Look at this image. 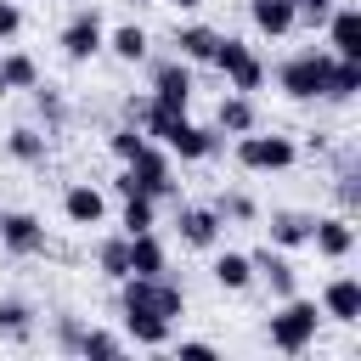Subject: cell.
<instances>
[{
    "label": "cell",
    "instance_id": "6da1fadb",
    "mask_svg": "<svg viewBox=\"0 0 361 361\" xmlns=\"http://www.w3.org/2000/svg\"><path fill=\"white\" fill-rule=\"evenodd\" d=\"M316 327H322V305H316V299L288 293L265 333H271V350H282V355H305V350L316 344Z\"/></svg>",
    "mask_w": 361,
    "mask_h": 361
},
{
    "label": "cell",
    "instance_id": "7a4b0ae2",
    "mask_svg": "<svg viewBox=\"0 0 361 361\" xmlns=\"http://www.w3.org/2000/svg\"><path fill=\"white\" fill-rule=\"evenodd\" d=\"M118 310H147V316H186V293L169 282V276H124L118 282Z\"/></svg>",
    "mask_w": 361,
    "mask_h": 361
},
{
    "label": "cell",
    "instance_id": "3957f363",
    "mask_svg": "<svg viewBox=\"0 0 361 361\" xmlns=\"http://www.w3.org/2000/svg\"><path fill=\"white\" fill-rule=\"evenodd\" d=\"M327 68H333V51H299L276 68V85L293 96V102H316L327 90Z\"/></svg>",
    "mask_w": 361,
    "mask_h": 361
},
{
    "label": "cell",
    "instance_id": "277c9868",
    "mask_svg": "<svg viewBox=\"0 0 361 361\" xmlns=\"http://www.w3.org/2000/svg\"><path fill=\"white\" fill-rule=\"evenodd\" d=\"M209 68H220L226 73V85L231 90H243V96H254L259 85H265V62L254 56V45H243V39H231V34H220V45H214V62Z\"/></svg>",
    "mask_w": 361,
    "mask_h": 361
},
{
    "label": "cell",
    "instance_id": "5b68a950",
    "mask_svg": "<svg viewBox=\"0 0 361 361\" xmlns=\"http://www.w3.org/2000/svg\"><path fill=\"white\" fill-rule=\"evenodd\" d=\"M293 158H299V147H293L288 135H259V130L237 135V164H243V169H254V175L293 169Z\"/></svg>",
    "mask_w": 361,
    "mask_h": 361
},
{
    "label": "cell",
    "instance_id": "8992f818",
    "mask_svg": "<svg viewBox=\"0 0 361 361\" xmlns=\"http://www.w3.org/2000/svg\"><path fill=\"white\" fill-rule=\"evenodd\" d=\"M124 169H130V180H135V192H141V197H152V203L175 197V180H169V152H164V147H152V141H147V147H141Z\"/></svg>",
    "mask_w": 361,
    "mask_h": 361
},
{
    "label": "cell",
    "instance_id": "52a82bcc",
    "mask_svg": "<svg viewBox=\"0 0 361 361\" xmlns=\"http://www.w3.org/2000/svg\"><path fill=\"white\" fill-rule=\"evenodd\" d=\"M62 56L68 62H90V56H102L107 51V28H102V17L96 11H73L68 23H62Z\"/></svg>",
    "mask_w": 361,
    "mask_h": 361
},
{
    "label": "cell",
    "instance_id": "ba28073f",
    "mask_svg": "<svg viewBox=\"0 0 361 361\" xmlns=\"http://www.w3.org/2000/svg\"><path fill=\"white\" fill-rule=\"evenodd\" d=\"M152 102L169 107V113H186L192 107V68L180 56H169V62L152 68Z\"/></svg>",
    "mask_w": 361,
    "mask_h": 361
},
{
    "label": "cell",
    "instance_id": "9c48e42d",
    "mask_svg": "<svg viewBox=\"0 0 361 361\" xmlns=\"http://www.w3.org/2000/svg\"><path fill=\"white\" fill-rule=\"evenodd\" d=\"M0 248H6V254H17V259L45 254V220H39V214H23V209L0 214Z\"/></svg>",
    "mask_w": 361,
    "mask_h": 361
},
{
    "label": "cell",
    "instance_id": "30bf717a",
    "mask_svg": "<svg viewBox=\"0 0 361 361\" xmlns=\"http://www.w3.org/2000/svg\"><path fill=\"white\" fill-rule=\"evenodd\" d=\"M310 248H316L322 259H350V248H355L350 214H322V220L310 226Z\"/></svg>",
    "mask_w": 361,
    "mask_h": 361
},
{
    "label": "cell",
    "instance_id": "8fae6325",
    "mask_svg": "<svg viewBox=\"0 0 361 361\" xmlns=\"http://www.w3.org/2000/svg\"><path fill=\"white\" fill-rule=\"evenodd\" d=\"M322 28H327V51L333 56H355L361 62V11L355 6H333Z\"/></svg>",
    "mask_w": 361,
    "mask_h": 361
},
{
    "label": "cell",
    "instance_id": "7c38bea8",
    "mask_svg": "<svg viewBox=\"0 0 361 361\" xmlns=\"http://www.w3.org/2000/svg\"><path fill=\"white\" fill-rule=\"evenodd\" d=\"M322 316L355 327V322H361V282H355V276H333V282L322 288Z\"/></svg>",
    "mask_w": 361,
    "mask_h": 361
},
{
    "label": "cell",
    "instance_id": "4fadbf2b",
    "mask_svg": "<svg viewBox=\"0 0 361 361\" xmlns=\"http://www.w3.org/2000/svg\"><path fill=\"white\" fill-rule=\"evenodd\" d=\"M62 214H68V226H102V214H107V197H102L90 180H73V186L62 192Z\"/></svg>",
    "mask_w": 361,
    "mask_h": 361
},
{
    "label": "cell",
    "instance_id": "5bb4252c",
    "mask_svg": "<svg viewBox=\"0 0 361 361\" xmlns=\"http://www.w3.org/2000/svg\"><path fill=\"white\" fill-rule=\"evenodd\" d=\"M175 231H180L186 248H214V243H220V214H214V209H197V203H180Z\"/></svg>",
    "mask_w": 361,
    "mask_h": 361
},
{
    "label": "cell",
    "instance_id": "9a60e30c",
    "mask_svg": "<svg viewBox=\"0 0 361 361\" xmlns=\"http://www.w3.org/2000/svg\"><path fill=\"white\" fill-rule=\"evenodd\" d=\"M310 226H316V214H305V209H276L271 214V248H305L310 243Z\"/></svg>",
    "mask_w": 361,
    "mask_h": 361
},
{
    "label": "cell",
    "instance_id": "2e32d148",
    "mask_svg": "<svg viewBox=\"0 0 361 361\" xmlns=\"http://www.w3.org/2000/svg\"><path fill=\"white\" fill-rule=\"evenodd\" d=\"M130 276H169V254H164L158 231H135L130 237Z\"/></svg>",
    "mask_w": 361,
    "mask_h": 361
},
{
    "label": "cell",
    "instance_id": "e0dca14e",
    "mask_svg": "<svg viewBox=\"0 0 361 361\" xmlns=\"http://www.w3.org/2000/svg\"><path fill=\"white\" fill-rule=\"evenodd\" d=\"M248 259H254V276H265V288H271L276 299L293 293V259H288V248H259V254H248Z\"/></svg>",
    "mask_w": 361,
    "mask_h": 361
},
{
    "label": "cell",
    "instance_id": "ac0fdd59",
    "mask_svg": "<svg viewBox=\"0 0 361 361\" xmlns=\"http://www.w3.org/2000/svg\"><path fill=\"white\" fill-rule=\"evenodd\" d=\"M214 130H220V135H248V130H259V113H254V102H248L243 90H231V96H220V113H214Z\"/></svg>",
    "mask_w": 361,
    "mask_h": 361
},
{
    "label": "cell",
    "instance_id": "d6986e66",
    "mask_svg": "<svg viewBox=\"0 0 361 361\" xmlns=\"http://www.w3.org/2000/svg\"><path fill=\"white\" fill-rule=\"evenodd\" d=\"M248 17H254V28H259V34H271V39L293 34V23H299L293 0H248Z\"/></svg>",
    "mask_w": 361,
    "mask_h": 361
},
{
    "label": "cell",
    "instance_id": "ffe728a7",
    "mask_svg": "<svg viewBox=\"0 0 361 361\" xmlns=\"http://www.w3.org/2000/svg\"><path fill=\"white\" fill-rule=\"evenodd\" d=\"M124 338H135V344H147V350H164V344L175 338V322L147 316V310H124Z\"/></svg>",
    "mask_w": 361,
    "mask_h": 361
},
{
    "label": "cell",
    "instance_id": "44dd1931",
    "mask_svg": "<svg viewBox=\"0 0 361 361\" xmlns=\"http://www.w3.org/2000/svg\"><path fill=\"white\" fill-rule=\"evenodd\" d=\"M214 45H220V34L203 28V23L175 28V56H180V62H214Z\"/></svg>",
    "mask_w": 361,
    "mask_h": 361
},
{
    "label": "cell",
    "instance_id": "7402d4cb",
    "mask_svg": "<svg viewBox=\"0 0 361 361\" xmlns=\"http://www.w3.org/2000/svg\"><path fill=\"white\" fill-rule=\"evenodd\" d=\"M209 271H214V282H220L226 293H243V288L254 282V259H248V254H237V248L214 254V265H209Z\"/></svg>",
    "mask_w": 361,
    "mask_h": 361
},
{
    "label": "cell",
    "instance_id": "603a6c76",
    "mask_svg": "<svg viewBox=\"0 0 361 361\" xmlns=\"http://www.w3.org/2000/svg\"><path fill=\"white\" fill-rule=\"evenodd\" d=\"M355 90H361V62H355V56H333L327 90H322V96H327V102H350Z\"/></svg>",
    "mask_w": 361,
    "mask_h": 361
},
{
    "label": "cell",
    "instance_id": "cb8c5ba5",
    "mask_svg": "<svg viewBox=\"0 0 361 361\" xmlns=\"http://www.w3.org/2000/svg\"><path fill=\"white\" fill-rule=\"evenodd\" d=\"M96 265H102L107 282H124V276H130V237H124V231H118V237H102V243H96Z\"/></svg>",
    "mask_w": 361,
    "mask_h": 361
},
{
    "label": "cell",
    "instance_id": "d4e9b609",
    "mask_svg": "<svg viewBox=\"0 0 361 361\" xmlns=\"http://www.w3.org/2000/svg\"><path fill=\"white\" fill-rule=\"evenodd\" d=\"M0 79H6V90H39V62L28 51H6L0 56Z\"/></svg>",
    "mask_w": 361,
    "mask_h": 361
},
{
    "label": "cell",
    "instance_id": "484cf974",
    "mask_svg": "<svg viewBox=\"0 0 361 361\" xmlns=\"http://www.w3.org/2000/svg\"><path fill=\"white\" fill-rule=\"evenodd\" d=\"M107 51H113L118 62H141V56H147V28H141V23L113 28V34H107Z\"/></svg>",
    "mask_w": 361,
    "mask_h": 361
},
{
    "label": "cell",
    "instance_id": "4316f807",
    "mask_svg": "<svg viewBox=\"0 0 361 361\" xmlns=\"http://www.w3.org/2000/svg\"><path fill=\"white\" fill-rule=\"evenodd\" d=\"M6 152H11L17 164H45V135H39L34 124H17V130L6 135Z\"/></svg>",
    "mask_w": 361,
    "mask_h": 361
},
{
    "label": "cell",
    "instance_id": "83f0119b",
    "mask_svg": "<svg viewBox=\"0 0 361 361\" xmlns=\"http://www.w3.org/2000/svg\"><path fill=\"white\" fill-rule=\"evenodd\" d=\"M118 226H124V237H135V231H152V226H158V203H152V197H141V192H130V197H124V214H118Z\"/></svg>",
    "mask_w": 361,
    "mask_h": 361
},
{
    "label": "cell",
    "instance_id": "f1b7e54d",
    "mask_svg": "<svg viewBox=\"0 0 361 361\" xmlns=\"http://www.w3.org/2000/svg\"><path fill=\"white\" fill-rule=\"evenodd\" d=\"M79 355H124V338L113 327H85L79 333Z\"/></svg>",
    "mask_w": 361,
    "mask_h": 361
},
{
    "label": "cell",
    "instance_id": "f546056e",
    "mask_svg": "<svg viewBox=\"0 0 361 361\" xmlns=\"http://www.w3.org/2000/svg\"><path fill=\"white\" fill-rule=\"evenodd\" d=\"M107 147H113V152H118V158L130 164V158H135V152L147 147V130H141V124H118V130L107 135Z\"/></svg>",
    "mask_w": 361,
    "mask_h": 361
},
{
    "label": "cell",
    "instance_id": "4dcf8cb0",
    "mask_svg": "<svg viewBox=\"0 0 361 361\" xmlns=\"http://www.w3.org/2000/svg\"><path fill=\"white\" fill-rule=\"evenodd\" d=\"M28 316H34V310H28L23 299H0V333L23 338V333H28Z\"/></svg>",
    "mask_w": 361,
    "mask_h": 361
},
{
    "label": "cell",
    "instance_id": "1f68e13d",
    "mask_svg": "<svg viewBox=\"0 0 361 361\" xmlns=\"http://www.w3.org/2000/svg\"><path fill=\"white\" fill-rule=\"evenodd\" d=\"M214 214H220V220H226V214H231V220H254L259 209H254V197H243V192H231V197H220V203H214Z\"/></svg>",
    "mask_w": 361,
    "mask_h": 361
},
{
    "label": "cell",
    "instance_id": "d6a6232c",
    "mask_svg": "<svg viewBox=\"0 0 361 361\" xmlns=\"http://www.w3.org/2000/svg\"><path fill=\"white\" fill-rule=\"evenodd\" d=\"M17 28H23V11H17V0H0V39H17Z\"/></svg>",
    "mask_w": 361,
    "mask_h": 361
},
{
    "label": "cell",
    "instance_id": "836d02e7",
    "mask_svg": "<svg viewBox=\"0 0 361 361\" xmlns=\"http://www.w3.org/2000/svg\"><path fill=\"white\" fill-rule=\"evenodd\" d=\"M293 11H299L305 23H316V28H322V23H327V11H333V0H293Z\"/></svg>",
    "mask_w": 361,
    "mask_h": 361
},
{
    "label": "cell",
    "instance_id": "e575fe53",
    "mask_svg": "<svg viewBox=\"0 0 361 361\" xmlns=\"http://www.w3.org/2000/svg\"><path fill=\"white\" fill-rule=\"evenodd\" d=\"M79 333H85V327H79L73 316H62V322H56V344H62V350H79Z\"/></svg>",
    "mask_w": 361,
    "mask_h": 361
},
{
    "label": "cell",
    "instance_id": "d590c367",
    "mask_svg": "<svg viewBox=\"0 0 361 361\" xmlns=\"http://www.w3.org/2000/svg\"><path fill=\"white\" fill-rule=\"evenodd\" d=\"M169 344H175V338H169ZM175 350H180V355H197V361H209V355H220V350H214L209 338H180Z\"/></svg>",
    "mask_w": 361,
    "mask_h": 361
},
{
    "label": "cell",
    "instance_id": "8d00e7d4",
    "mask_svg": "<svg viewBox=\"0 0 361 361\" xmlns=\"http://www.w3.org/2000/svg\"><path fill=\"white\" fill-rule=\"evenodd\" d=\"M39 113H45V118H51V124H62V102H56V96H51V90H39Z\"/></svg>",
    "mask_w": 361,
    "mask_h": 361
},
{
    "label": "cell",
    "instance_id": "74e56055",
    "mask_svg": "<svg viewBox=\"0 0 361 361\" xmlns=\"http://www.w3.org/2000/svg\"><path fill=\"white\" fill-rule=\"evenodd\" d=\"M169 6H175V11H197L203 0H169Z\"/></svg>",
    "mask_w": 361,
    "mask_h": 361
},
{
    "label": "cell",
    "instance_id": "f35d334b",
    "mask_svg": "<svg viewBox=\"0 0 361 361\" xmlns=\"http://www.w3.org/2000/svg\"><path fill=\"white\" fill-rule=\"evenodd\" d=\"M0 96H11V90H6V79H0Z\"/></svg>",
    "mask_w": 361,
    "mask_h": 361
}]
</instances>
